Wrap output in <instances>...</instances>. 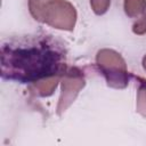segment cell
Listing matches in <instances>:
<instances>
[{"label":"cell","instance_id":"6da1fadb","mask_svg":"<svg viewBox=\"0 0 146 146\" xmlns=\"http://www.w3.org/2000/svg\"><path fill=\"white\" fill-rule=\"evenodd\" d=\"M1 76L21 83H33L66 71V52L51 35H26L1 46Z\"/></svg>","mask_w":146,"mask_h":146},{"label":"cell","instance_id":"30bf717a","mask_svg":"<svg viewBox=\"0 0 146 146\" xmlns=\"http://www.w3.org/2000/svg\"><path fill=\"white\" fill-rule=\"evenodd\" d=\"M143 67H144V70L146 71V55H145L144 58H143Z\"/></svg>","mask_w":146,"mask_h":146},{"label":"cell","instance_id":"5b68a950","mask_svg":"<svg viewBox=\"0 0 146 146\" xmlns=\"http://www.w3.org/2000/svg\"><path fill=\"white\" fill-rule=\"evenodd\" d=\"M63 75V74H62ZM62 75H54L49 78H44L42 80H39L36 82H33L30 84L29 90L39 97H48L52 95L54 90L56 89L59 80L62 79Z\"/></svg>","mask_w":146,"mask_h":146},{"label":"cell","instance_id":"9c48e42d","mask_svg":"<svg viewBox=\"0 0 146 146\" xmlns=\"http://www.w3.org/2000/svg\"><path fill=\"white\" fill-rule=\"evenodd\" d=\"M132 32L138 35L146 33V15H143L137 19V22L132 25Z\"/></svg>","mask_w":146,"mask_h":146},{"label":"cell","instance_id":"7a4b0ae2","mask_svg":"<svg viewBox=\"0 0 146 146\" xmlns=\"http://www.w3.org/2000/svg\"><path fill=\"white\" fill-rule=\"evenodd\" d=\"M32 17L51 27L72 31L76 22V10L66 0H29Z\"/></svg>","mask_w":146,"mask_h":146},{"label":"cell","instance_id":"8992f818","mask_svg":"<svg viewBox=\"0 0 146 146\" xmlns=\"http://www.w3.org/2000/svg\"><path fill=\"white\" fill-rule=\"evenodd\" d=\"M123 8L125 14L131 18H139L145 15L146 0H124Z\"/></svg>","mask_w":146,"mask_h":146},{"label":"cell","instance_id":"52a82bcc","mask_svg":"<svg viewBox=\"0 0 146 146\" xmlns=\"http://www.w3.org/2000/svg\"><path fill=\"white\" fill-rule=\"evenodd\" d=\"M136 80L138 82L136 108H137V112L141 116L146 117V79L137 76Z\"/></svg>","mask_w":146,"mask_h":146},{"label":"cell","instance_id":"3957f363","mask_svg":"<svg viewBox=\"0 0 146 146\" xmlns=\"http://www.w3.org/2000/svg\"><path fill=\"white\" fill-rule=\"evenodd\" d=\"M96 64L106 79L107 86L123 89L129 83V73L123 57L112 49H102L96 55Z\"/></svg>","mask_w":146,"mask_h":146},{"label":"cell","instance_id":"277c9868","mask_svg":"<svg viewBox=\"0 0 146 146\" xmlns=\"http://www.w3.org/2000/svg\"><path fill=\"white\" fill-rule=\"evenodd\" d=\"M60 82H62V91L57 105L58 115L65 112L70 107V105L75 100L78 94L84 87L86 80L80 68L71 67V68H66V71L63 73Z\"/></svg>","mask_w":146,"mask_h":146},{"label":"cell","instance_id":"ba28073f","mask_svg":"<svg viewBox=\"0 0 146 146\" xmlns=\"http://www.w3.org/2000/svg\"><path fill=\"white\" fill-rule=\"evenodd\" d=\"M111 5V0H90L91 9L96 15H104Z\"/></svg>","mask_w":146,"mask_h":146}]
</instances>
